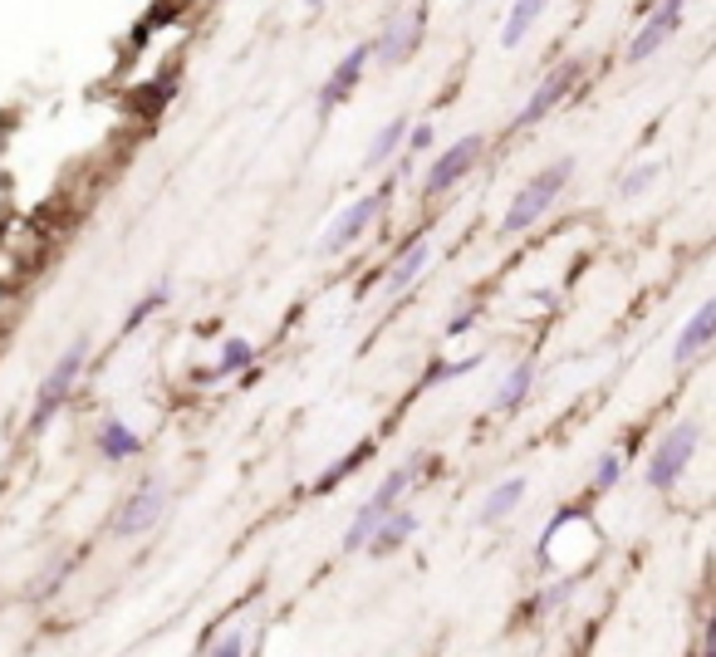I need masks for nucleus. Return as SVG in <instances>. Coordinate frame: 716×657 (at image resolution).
Wrapping results in <instances>:
<instances>
[{
  "instance_id": "f257e3e1",
  "label": "nucleus",
  "mask_w": 716,
  "mask_h": 657,
  "mask_svg": "<svg viewBox=\"0 0 716 657\" xmlns=\"http://www.w3.org/2000/svg\"><path fill=\"white\" fill-rule=\"evenodd\" d=\"M569 172H574V162L569 157H560V162H550L544 172H535L525 181V187L515 191V201H511V211H505V221H501V230L505 236H515V230H530L540 221L544 211H550V201L560 197V187L569 181Z\"/></svg>"
},
{
  "instance_id": "cd10ccee",
  "label": "nucleus",
  "mask_w": 716,
  "mask_h": 657,
  "mask_svg": "<svg viewBox=\"0 0 716 657\" xmlns=\"http://www.w3.org/2000/svg\"><path fill=\"white\" fill-rule=\"evenodd\" d=\"M309 5H319V0H309Z\"/></svg>"
},
{
  "instance_id": "2eb2a0df",
  "label": "nucleus",
  "mask_w": 716,
  "mask_h": 657,
  "mask_svg": "<svg viewBox=\"0 0 716 657\" xmlns=\"http://www.w3.org/2000/svg\"><path fill=\"white\" fill-rule=\"evenodd\" d=\"M530 378H535V363H530V358H520L515 368H511V378L501 383V393H495V412H515L520 403H525Z\"/></svg>"
},
{
  "instance_id": "412c9836",
  "label": "nucleus",
  "mask_w": 716,
  "mask_h": 657,
  "mask_svg": "<svg viewBox=\"0 0 716 657\" xmlns=\"http://www.w3.org/2000/svg\"><path fill=\"white\" fill-rule=\"evenodd\" d=\"M403 132H407V123H403V118H393V123H387V128L378 132V138L368 142V162H383V157L393 152L397 142H403Z\"/></svg>"
},
{
  "instance_id": "7ed1b4c3",
  "label": "nucleus",
  "mask_w": 716,
  "mask_h": 657,
  "mask_svg": "<svg viewBox=\"0 0 716 657\" xmlns=\"http://www.w3.org/2000/svg\"><path fill=\"white\" fill-rule=\"evenodd\" d=\"M691 452H697V422H682V427L667 436L658 452H652V461H648V485L652 491H667V485L682 476Z\"/></svg>"
},
{
  "instance_id": "6ab92c4d",
  "label": "nucleus",
  "mask_w": 716,
  "mask_h": 657,
  "mask_svg": "<svg viewBox=\"0 0 716 657\" xmlns=\"http://www.w3.org/2000/svg\"><path fill=\"white\" fill-rule=\"evenodd\" d=\"M250 358H256V348H250L246 338H230V344L221 348V363L211 368V378H226V373H240Z\"/></svg>"
},
{
  "instance_id": "aec40b11",
  "label": "nucleus",
  "mask_w": 716,
  "mask_h": 657,
  "mask_svg": "<svg viewBox=\"0 0 716 657\" xmlns=\"http://www.w3.org/2000/svg\"><path fill=\"white\" fill-rule=\"evenodd\" d=\"M363 456H368V446H354V452H348V456H338V461H334V466H329V471H324V476H319V481H314V491H329V485H338V481H344V476H348V471H354V466H358V461H363Z\"/></svg>"
},
{
  "instance_id": "0eeeda50",
  "label": "nucleus",
  "mask_w": 716,
  "mask_h": 657,
  "mask_svg": "<svg viewBox=\"0 0 716 657\" xmlns=\"http://www.w3.org/2000/svg\"><path fill=\"white\" fill-rule=\"evenodd\" d=\"M378 206H383V191H378V197H363V201H354V206H348V211L329 226V230H324V240H319V246L329 250V255L348 250V246H354V240L363 236V230H368L373 216H378Z\"/></svg>"
},
{
  "instance_id": "4468645a",
  "label": "nucleus",
  "mask_w": 716,
  "mask_h": 657,
  "mask_svg": "<svg viewBox=\"0 0 716 657\" xmlns=\"http://www.w3.org/2000/svg\"><path fill=\"white\" fill-rule=\"evenodd\" d=\"M544 5H550V0H515V5H511V20H505V30H501V44H505V50H515V44L525 40Z\"/></svg>"
},
{
  "instance_id": "f8f14e48",
  "label": "nucleus",
  "mask_w": 716,
  "mask_h": 657,
  "mask_svg": "<svg viewBox=\"0 0 716 657\" xmlns=\"http://www.w3.org/2000/svg\"><path fill=\"white\" fill-rule=\"evenodd\" d=\"M711 328H716V304H701V309L687 319V328L677 334V344H672V358H677V363H691V358L701 354V348H707Z\"/></svg>"
},
{
  "instance_id": "393cba45",
  "label": "nucleus",
  "mask_w": 716,
  "mask_h": 657,
  "mask_svg": "<svg viewBox=\"0 0 716 657\" xmlns=\"http://www.w3.org/2000/svg\"><path fill=\"white\" fill-rule=\"evenodd\" d=\"M569 589H574V583H569V579L550 583V589H544V599H540V608H554V603H564V599H569Z\"/></svg>"
},
{
  "instance_id": "6e6552de",
  "label": "nucleus",
  "mask_w": 716,
  "mask_h": 657,
  "mask_svg": "<svg viewBox=\"0 0 716 657\" xmlns=\"http://www.w3.org/2000/svg\"><path fill=\"white\" fill-rule=\"evenodd\" d=\"M682 5H687V0H662V5L648 15V25H642L638 40L628 44V59H633V64H638V59H652V54H658V44H662L677 25H682Z\"/></svg>"
},
{
  "instance_id": "423d86ee",
  "label": "nucleus",
  "mask_w": 716,
  "mask_h": 657,
  "mask_svg": "<svg viewBox=\"0 0 716 657\" xmlns=\"http://www.w3.org/2000/svg\"><path fill=\"white\" fill-rule=\"evenodd\" d=\"M574 79H579V64H574V59H569V64H560V69H550V74L540 79V89L530 93V103L520 108V118H515V123H520V128L540 123V118L550 113V108H554V103H560L564 93H569V83H574Z\"/></svg>"
},
{
  "instance_id": "ddd939ff",
  "label": "nucleus",
  "mask_w": 716,
  "mask_h": 657,
  "mask_svg": "<svg viewBox=\"0 0 716 657\" xmlns=\"http://www.w3.org/2000/svg\"><path fill=\"white\" fill-rule=\"evenodd\" d=\"M412 530H417V515H412V510H393V505H387L383 520H378V530L368 534V544H363V550H368V554H387L393 544H403Z\"/></svg>"
},
{
  "instance_id": "b1692460",
  "label": "nucleus",
  "mask_w": 716,
  "mask_h": 657,
  "mask_svg": "<svg viewBox=\"0 0 716 657\" xmlns=\"http://www.w3.org/2000/svg\"><path fill=\"white\" fill-rule=\"evenodd\" d=\"M618 466H623L618 456H603V461H599V471H593V485H599V491H609V485L618 481Z\"/></svg>"
},
{
  "instance_id": "f3484780",
  "label": "nucleus",
  "mask_w": 716,
  "mask_h": 657,
  "mask_svg": "<svg viewBox=\"0 0 716 657\" xmlns=\"http://www.w3.org/2000/svg\"><path fill=\"white\" fill-rule=\"evenodd\" d=\"M422 265H427V240H412V250L403 255V260L393 265V270H387V289H403V285H412V279L422 275Z\"/></svg>"
},
{
  "instance_id": "39448f33",
  "label": "nucleus",
  "mask_w": 716,
  "mask_h": 657,
  "mask_svg": "<svg viewBox=\"0 0 716 657\" xmlns=\"http://www.w3.org/2000/svg\"><path fill=\"white\" fill-rule=\"evenodd\" d=\"M79 363H83V344H69V354L54 363V373L40 383V403H34V427H44V422L59 412V403L69 397V387L79 378Z\"/></svg>"
},
{
  "instance_id": "9d476101",
  "label": "nucleus",
  "mask_w": 716,
  "mask_h": 657,
  "mask_svg": "<svg viewBox=\"0 0 716 657\" xmlns=\"http://www.w3.org/2000/svg\"><path fill=\"white\" fill-rule=\"evenodd\" d=\"M368 59H373V44H358L354 54L338 59V69L329 74V83H324V93H319V108H334L338 99H348V93H354V83L363 79V69H368Z\"/></svg>"
},
{
  "instance_id": "dca6fc26",
  "label": "nucleus",
  "mask_w": 716,
  "mask_h": 657,
  "mask_svg": "<svg viewBox=\"0 0 716 657\" xmlns=\"http://www.w3.org/2000/svg\"><path fill=\"white\" fill-rule=\"evenodd\" d=\"M138 432L128 427V422H103V436H99V456L103 461H123V456H132L138 452Z\"/></svg>"
},
{
  "instance_id": "a211bd4d",
  "label": "nucleus",
  "mask_w": 716,
  "mask_h": 657,
  "mask_svg": "<svg viewBox=\"0 0 716 657\" xmlns=\"http://www.w3.org/2000/svg\"><path fill=\"white\" fill-rule=\"evenodd\" d=\"M520 495H525V481H520V476L505 481V485H495L486 501H481V520H501L511 505H520Z\"/></svg>"
},
{
  "instance_id": "1a4fd4ad",
  "label": "nucleus",
  "mask_w": 716,
  "mask_h": 657,
  "mask_svg": "<svg viewBox=\"0 0 716 657\" xmlns=\"http://www.w3.org/2000/svg\"><path fill=\"white\" fill-rule=\"evenodd\" d=\"M481 157V138H461V142H452L442 157L432 162V172H427V191H446L452 181H461L471 172V162Z\"/></svg>"
},
{
  "instance_id": "4be33fe9",
  "label": "nucleus",
  "mask_w": 716,
  "mask_h": 657,
  "mask_svg": "<svg viewBox=\"0 0 716 657\" xmlns=\"http://www.w3.org/2000/svg\"><path fill=\"white\" fill-rule=\"evenodd\" d=\"M162 304H167V289H148V295L138 299V309H132L128 319H123V334H132V328H142V324H148V314H152V309H162Z\"/></svg>"
},
{
  "instance_id": "20e7f679",
  "label": "nucleus",
  "mask_w": 716,
  "mask_h": 657,
  "mask_svg": "<svg viewBox=\"0 0 716 657\" xmlns=\"http://www.w3.org/2000/svg\"><path fill=\"white\" fill-rule=\"evenodd\" d=\"M167 510V491H162V481H142L138 491L128 495V505L118 510V520H113V530L118 534H142V530H152L157 525V515Z\"/></svg>"
},
{
  "instance_id": "9b49d317",
  "label": "nucleus",
  "mask_w": 716,
  "mask_h": 657,
  "mask_svg": "<svg viewBox=\"0 0 716 657\" xmlns=\"http://www.w3.org/2000/svg\"><path fill=\"white\" fill-rule=\"evenodd\" d=\"M417 34H422V10H412L407 20H393V30L373 44V54H378L383 64H397V59H407L417 50Z\"/></svg>"
},
{
  "instance_id": "bb28decb",
  "label": "nucleus",
  "mask_w": 716,
  "mask_h": 657,
  "mask_svg": "<svg viewBox=\"0 0 716 657\" xmlns=\"http://www.w3.org/2000/svg\"><path fill=\"white\" fill-rule=\"evenodd\" d=\"M466 328H471V314H456V319H452V328H446V334H466Z\"/></svg>"
},
{
  "instance_id": "f03ea898",
  "label": "nucleus",
  "mask_w": 716,
  "mask_h": 657,
  "mask_svg": "<svg viewBox=\"0 0 716 657\" xmlns=\"http://www.w3.org/2000/svg\"><path fill=\"white\" fill-rule=\"evenodd\" d=\"M417 466H422V456H412L407 466H397L393 476H387V481L378 485V491H373L368 501H363V510H358V515H354V525H348V534H344V550H363V544H368V534L378 530L383 510L393 505L397 495H403L407 485H412V471H417Z\"/></svg>"
},
{
  "instance_id": "5701e85b",
  "label": "nucleus",
  "mask_w": 716,
  "mask_h": 657,
  "mask_svg": "<svg viewBox=\"0 0 716 657\" xmlns=\"http://www.w3.org/2000/svg\"><path fill=\"white\" fill-rule=\"evenodd\" d=\"M658 172H662L658 162H648V167H633V172H628L623 181H618V191H623V197H638V191H648L652 181H658Z\"/></svg>"
},
{
  "instance_id": "a878e982",
  "label": "nucleus",
  "mask_w": 716,
  "mask_h": 657,
  "mask_svg": "<svg viewBox=\"0 0 716 657\" xmlns=\"http://www.w3.org/2000/svg\"><path fill=\"white\" fill-rule=\"evenodd\" d=\"M427 142H432V128H427V123H417V128H412V152H422Z\"/></svg>"
}]
</instances>
